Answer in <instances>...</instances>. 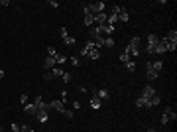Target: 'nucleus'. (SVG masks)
<instances>
[{
    "mask_svg": "<svg viewBox=\"0 0 177 132\" xmlns=\"http://www.w3.org/2000/svg\"><path fill=\"white\" fill-rule=\"evenodd\" d=\"M81 53L87 55V57H91V59H98V57H100V49H98L93 42H87V43H85V47H83V51H81Z\"/></svg>",
    "mask_w": 177,
    "mask_h": 132,
    "instance_id": "nucleus-1",
    "label": "nucleus"
},
{
    "mask_svg": "<svg viewBox=\"0 0 177 132\" xmlns=\"http://www.w3.org/2000/svg\"><path fill=\"white\" fill-rule=\"evenodd\" d=\"M126 53H130V57H136V55H140V38H132V42H130V45H126V49H124Z\"/></svg>",
    "mask_w": 177,
    "mask_h": 132,
    "instance_id": "nucleus-2",
    "label": "nucleus"
},
{
    "mask_svg": "<svg viewBox=\"0 0 177 132\" xmlns=\"http://www.w3.org/2000/svg\"><path fill=\"white\" fill-rule=\"evenodd\" d=\"M165 43H167V51L173 53L177 49V30L167 32V36H165Z\"/></svg>",
    "mask_w": 177,
    "mask_h": 132,
    "instance_id": "nucleus-3",
    "label": "nucleus"
},
{
    "mask_svg": "<svg viewBox=\"0 0 177 132\" xmlns=\"http://www.w3.org/2000/svg\"><path fill=\"white\" fill-rule=\"evenodd\" d=\"M158 42H159L158 36H155V34H149V36H148V47H146V51H148V53H155V49H158Z\"/></svg>",
    "mask_w": 177,
    "mask_h": 132,
    "instance_id": "nucleus-4",
    "label": "nucleus"
},
{
    "mask_svg": "<svg viewBox=\"0 0 177 132\" xmlns=\"http://www.w3.org/2000/svg\"><path fill=\"white\" fill-rule=\"evenodd\" d=\"M175 118H177V113L171 107H165V110H163V114H161V124H167L169 120H175Z\"/></svg>",
    "mask_w": 177,
    "mask_h": 132,
    "instance_id": "nucleus-5",
    "label": "nucleus"
},
{
    "mask_svg": "<svg viewBox=\"0 0 177 132\" xmlns=\"http://www.w3.org/2000/svg\"><path fill=\"white\" fill-rule=\"evenodd\" d=\"M114 10H116V16H118V22H128L130 20V16H128V12H126L122 6H118V4H114Z\"/></svg>",
    "mask_w": 177,
    "mask_h": 132,
    "instance_id": "nucleus-6",
    "label": "nucleus"
},
{
    "mask_svg": "<svg viewBox=\"0 0 177 132\" xmlns=\"http://www.w3.org/2000/svg\"><path fill=\"white\" fill-rule=\"evenodd\" d=\"M93 18H94V26H103L108 20V14L106 12H98V14H93Z\"/></svg>",
    "mask_w": 177,
    "mask_h": 132,
    "instance_id": "nucleus-7",
    "label": "nucleus"
},
{
    "mask_svg": "<svg viewBox=\"0 0 177 132\" xmlns=\"http://www.w3.org/2000/svg\"><path fill=\"white\" fill-rule=\"evenodd\" d=\"M146 69H148V71H146V75H148V79H149V81L158 79V75H159V73L154 69V67H152V61H148V63H146Z\"/></svg>",
    "mask_w": 177,
    "mask_h": 132,
    "instance_id": "nucleus-8",
    "label": "nucleus"
},
{
    "mask_svg": "<svg viewBox=\"0 0 177 132\" xmlns=\"http://www.w3.org/2000/svg\"><path fill=\"white\" fill-rule=\"evenodd\" d=\"M49 109L57 110V113H65V103H63V101H51V103H49Z\"/></svg>",
    "mask_w": 177,
    "mask_h": 132,
    "instance_id": "nucleus-9",
    "label": "nucleus"
},
{
    "mask_svg": "<svg viewBox=\"0 0 177 132\" xmlns=\"http://www.w3.org/2000/svg\"><path fill=\"white\" fill-rule=\"evenodd\" d=\"M104 2H94V4H89V8H91V12L93 14H98V12H104Z\"/></svg>",
    "mask_w": 177,
    "mask_h": 132,
    "instance_id": "nucleus-10",
    "label": "nucleus"
},
{
    "mask_svg": "<svg viewBox=\"0 0 177 132\" xmlns=\"http://www.w3.org/2000/svg\"><path fill=\"white\" fill-rule=\"evenodd\" d=\"M159 101H161V99H159V95H158V93H154L148 101H146V104H148V109H152V107H158Z\"/></svg>",
    "mask_w": 177,
    "mask_h": 132,
    "instance_id": "nucleus-11",
    "label": "nucleus"
},
{
    "mask_svg": "<svg viewBox=\"0 0 177 132\" xmlns=\"http://www.w3.org/2000/svg\"><path fill=\"white\" fill-rule=\"evenodd\" d=\"M154 93H155V91H154V87H152V85H146V87H144V91H142V99H146V101H148V99H149V97H152Z\"/></svg>",
    "mask_w": 177,
    "mask_h": 132,
    "instance_id": "nucleus-12",
    "label": "nucleus"
},
{
    "mask_svg": "<svg viewBox=\"0 0 177 132\" xmlns=\"http://www.w3.org/2000/svg\"><path fill=\"white\" fill-rule=\"evenodd\" d=\"M167 51V43H165V38H159L158 42V49H155V53H165Z\"/></svg>",
    "mask_w": 177,
    "mask_h": 132,
    "instance_id": "nucleus-13",
    "label": "nucleus"
},
{
    "mask_svg": "<svg viewBox=\"0 0 177 132\" xmlns=\"http://www.w3.org/2000/svg\"><path fill=\"white\" fill-rule=\"evenodd\" d=\"M36 118L39 120V122H47V110H45V109H37Z\"/></svg>",
    "mask_w": 177,
    "mask_h": 132,
    "instance_id": "nucleus-14",
    "label": "nucleus"
},
{
    "mask_svg": "<svg viewBox=\"0 0 177 132\" xmlns=\"http://www.w3.org/2000/svg\"><path fill=\"white\" fill-rule=\"evenodd\" d=\"M24 110H26L28 114H32V116H36V113H37V107H36L33 103H28L26 107H24Z\"/></svg>",
    "mask_w": 177,
    "mask_h": 132,
    "instance_id": "nucleus-15",
    "label": "nucleus"
},
{
    "mask_svg": "<svg viewBox=\"0 0 177 132\" xmlns=\"http://www.w3.org/2000/svg\"><path fill=\"white\" fill-rule=\"evenodd\" d=\"M100 104H103V101L98 99L97 95H93V99H91V109L97 110V109H100Z\"/></svg>",
    "mask_w": 177,
    "mask_h": 132,
    "instance_id": "nucleus-16",
    "label": "nucleus"
},
{
    "mask_svg": "<svg viewBox=\"0 0 177 132\" xmlns=\"http://www.w3.org/2000/svg\"><path fill=\"white\" fill-rule=\"evenodd\" d=\"M43 67H45V69H53V67H55V57H45Z\"/></svg>",
    "mask_w": 177,
    "mask_h": 132,
    "instance_id": "nucleus-17",
    "label": "nucleus"
},
{
    "mask_svg": "<svg viewBox=\"0 0 177 132\" xmlns=\"http://www.w3.org/2000/svg\"><path fill=\"white\" fill-rule=\"evenodd\" d=\"M85 24H87L89 28H91V26H94V18H93V14H91V12H85Z\"/></svg>",
    "mask_w": 177,
    "mask_h": 132,
    "instance_id": "nucleus-18",
    "label": "nucleus"
},
{
    "mask_svg": "<svg viewBox=\"0 0 177 132\" xmlns=\"http://www.w3.org/2000/svg\"><path fill=\"white\" fill-rule=\"evenodd\" d=\"M94 95H97V97H98V99H100V101L108 99V91H106V89H100V91H97V93H94Z\"/></svg>",
    "mask_w": 177,
    "mask_h": 132,
    "instance_id": "nucleus-19",
    "label": "nucleus"
},
{
    "mask_svg": "<svg viewBox=\"0 0 177 132\" xmlns=\"http://www.w3.org/2000/svg\"><path fill=\"white\" fill-rule=\"evenodd\" d=\"M136 107H138V109H148V104H146V99H142V97H140V99L136 101Z\"/></svg>",
    "mask_w": 177,
    "mask_h": 132,
    "instance_id": "nucleus-20",
    "label": "nucleus"
},
{
    "mask_svg": "<svg viewBox=\"0 0 177 132\" xmlns=\"http://www.w3.org/2000/svg\"><path fill=\"white\" fill-rule=\"evenodd\" d=\"M130 59H132L130 53H126V51H124V53H120V61H122V63H128Z\"/></svg>",
    "mask_w": 177,
    "mask_h": 132,
    "instance_id": "nucleus-21",
    "label": "nucleus"
},
{
    "mask_svg": "<svg viewBox=\"0 0 177 132\" xmlns=\"http://www.w3.org/2000/svg\"><path fill=\"white\" fill-rule=\"evenodd\" d=\"M63 42H65L67 45H73V43H75V38H73V36H69V34H67L65 38H63Z\"/></svg>",
    "mask_w": 177,
    "mask_h": 132,
    "instance_id": "nucleus-22",
    "label": "nucleus"
},
{
    "mask_svg": "<svg viewBox=\"0 0 177 132\" xmlns=\"http://www.w3.org/2000/svg\"><path fill=\"white\" fill-rule=\"evenodd\" d=\"M104 47H110V49H112V47H114V40H112L110 36H108V38L104 40Z\"/></svg>",
    "mask_w": 177,
    "mask_h": 132,
    "instance_id": "nucleus-23",
    "label": "nucleus"
},
{
    "mask_svg": "<svg viewBox=\"0 0 177 132\" xmlns=\"http://www.w3.org/2000/svg\"><path fill=\"white\" fill-rule=\"evenodd\" d=\"M65 61H67V57H65V55H59V53L55 55V65H57V63H65Z\"/></svg>",
    "mask_w": 177,
    "mask_h": 132,
    "instance_id": "nucleus-24",
    "label": "nucleus"
},
{
    "mask_svg": "<svg viewBox=\"0 0 177 132\" xmlns=\"http://www.w3.org/2000/svg\"><path fill=\"white\" fill-rule=\"evenodd\" d=\"M126 69H128V71H136V63H134V61L130 59V61L126 63Z\"/></svg>",
    "mask_w": 177,
    "mask_h": 132,
    "instance_id": "nucleus-25",
    "label": "nucleus"
},
{
    "mask_svg": "<svg viewBox=\"0 0 177 132\" xmlns=\"http://www.w3.org/2000/svg\"><path fill=\"white\" fill-rule=\"evenodd\" d=\"M20 103H22L24 107H26V104L30 103V99H28V95H20Z\"/></svg>",
    "mask_w": 177,
    "mask_h": 132,
    "instance_id": "nucleus-26",
    "label": "nucleus"
},
{
    "mask_svg": "<svg viewBox=\"0 0 177 132\" xmlns=\"http://www.w3.org/2000/svg\"><path fill=\"white\" fill-rule=\"evenodd\" d=\"M57 51H55V47H47V57H55Z\"/></svg>",
    "mask_w": 177,
    "mask_h": 132,
    "instance_id": "nucleus-27",
    "label": "nucleus"
},
{
    "mask_svg": "<svg viewBox=\"0 0 177 132\" xmlns=\"http://www.w3.org/2000/svg\"><path fill=\"white\" fill-rule=\"evenodd\" d=\"M61 79L65 81V83H69V81L73 79V75H71V73H63V75H61Z\"/></svg>",
    "mask_w": 177,
    "mask_h": 132,
    "instance_id": "nucleus-28",
    "label": "nucleus"
},
{
    "mask_svg": "<svg viewBox=\"0 0 177 132\" xmlns=\"http://www.w3.org/2000/svg\"><path fill=\"white\" fill-rule=\"evenodd\" d=\"M51 73H53V77H61V75H63V69H55V67H53Z\"/></svg>",
    "mask_w": 177,
    "mask_h": 132,
    "instance_id": "nucleus-29",
    "label": "nucleus"
},
{
    "mask_svg": "<svg viewBox=\"0 0 177 132\" xmlns=\"http://www.w3.org/2000/svg\"><path fill=\"white\" fill-rule=\"evenodd\" d=\"M22 132H33V128L30 124H22Z\"/></svg>",
    "mask_w": 177,
    "mask_h": 132,
    "instance_id": "nucleus-30",
    "label": "nucleus"
},
{
    "mask_svg": "<svg viewBox=\"0 0 177 132\" xmlns=\"http://www.w3.org/2000/svg\"><path fill=\"white\" fill-rule=\"evenodd\" d=\"M43 79H45V81H51L53 79V73H51V71H47L45 75H43Z\"/></svg>",
    "mask_w": 177,
    "mask_h": 132,
    "instance_id": "nucleus-31",
    "label": "nucleus"
},
{
    "mask_svg": "<svg viewBox=\"0 0 177 132\" xmlns=\"http://www.w3.org/2000/svg\"><path fill=\"white\" fill-rule=\"evenodd\" d=\"M63 114H65L67 118H73V110H67V109H65V113H63Z\"/></svg>",
    "mask_w": 177,
    "mask_h": 132,
    "instance_id": "nucleus-32",
    "label": "nucleus"
},
{
    "mask_svg": "<svg viewBox=\"0 0 177 132\" xmlns=\"http://www.w3.org/2000/svg\"><path fill=\"white\" fill-rule=\"evenodd\" d=\"M47 4L51 6V8H57V6H59V4H57V2H55V0H49V2H47Z\"/></svg>",
    "mask_w": 177,
    "mask_h": 132,
    "instance_id": "nucleus-33",
    "label": "nucleus"
},
{
    "mask_svg": "<svg viewBox=\"0 0 177 132\" xmlns=\"http://www.w3.org/2000/svg\"><path fill=\"white\" fill-rule=\"evenodd\" d=\"M71 63H73V65L77 67V65H79V59H77V57H71Z\"/></svg>",
    "mask_w": 177,
    "mask_h": 132,
    "instance_id": "nucleus-34",
    "label": "nucleus"
},
{
    "mask_svg": "<svg viewBox=\"0 0 177 132\" xmlns=\"http://www.w3.org/2000/svg\"><path fill=\"white\" fill-rule=\"evenodd\" d=\"M0 79H4V69H0Z\"/></svg>",
    "mask_w": 177,
    "mask_h": 132,
    "instance_id": "nucleus-35",
    "label": "nucleus"
},
{
    "mask_svg": "<svg viewBox=\"0 0 177 132\" xmlns=\"http://www.w3.org/2000/svg\"><path fill=\"white\" fill-rule=\"evenodd\" d=\"M146 132H155V128H148V130H146Z\"/></svg>",
    "mask_w": 177,
    "mask_h": 132,
    "instance_id": "nucleus-36",
    "label": "nucleus"
},
{
    "mask_svg": "<svg viewBox=\"0 0 177 132\" xmlns=\"http://www.w3.org/2000/svg\"><path fill=\"white\" fill-rule=\"evenodd\" d=\"M0 132H2V126H0Z\"/></svg>",
    "mask_w": 177,
    "mask_h": 132,
    "instance_id": "nucleus-37",
    "label": "nucleus"
},
{
    "mask_svg": "<svg viewBox=\"0 0 177 132\" xmlns=\"http://www.w3.org/2000/svg\"><path fill=\"white\" fill-rule=\"evenodd\" d=\"M18 132H22V130H18Z\"/></svg>",
    "mask_w": 177,
    "mask_h": 132,
    "instance_id": "nucleus-38",
    "label": "nucleus"
}]
</instances>
